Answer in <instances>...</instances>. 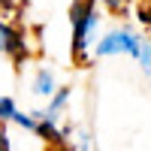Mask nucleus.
I'll return each instance as SVG.
<instances>
[{"label": "nucleus", "mask_w": 151, "mask_h": 151, "mask_svg": "<svg viewBox=\"0 0 151 151\" xmlns=\"http://www.w3.org/2000/svg\"><path fill=\"white\" fill-rule=\"evenodd\" d=\"M70 24H73V42H70V55L79 67L88 64V48L94 45V36L100 27V12L94 0H73L70 6Z\"/></svg>", "instance_id": "f257e3e1"}, {"label": "nucleus", "mask_w": 151, "mask_h": 151, "mask_svg": "<svg viewBox=\"0 0 151 151\" xmlns=\"http://www.w3.org/2000/svg\"><path fill=\"white\" fill-rule=\"evenodd\" d=\"M142 36L130 27H112L103 40L94 45V58H112V55H139Z\"/></svg>", "instance_id": "f03ea898"}, {"label": "nucleus", "mask_w": 151, "mask_h": 151, "mask_svg": "<svg viewBox=\"0 0 151 151\" xmlns=\"http://www.w3.org/2000/svg\"><path fill=\"white\" fill-rule=\"evenodd\" d=\"M0 55H6L12 64H24L30 58V45H27V33L21 24H12L0 18Z\"/></svg>", "instance_id": "7ed1b4c3"}, {"label": "nucleus", "mask_w": 151, "mask_h": 151, "mask_svg": "<svg viewBox=\"0 0 151 151\" xmlns=\"http://www.w3.org/2000/svg\"><path fill=\"white\" fill-rule=\"evenodd\" d=\"M70 97H73V88H58V91L48 97V109L45 112H36V118H45V121L58 124L60 115H64V109H67V103H70Z\"/></svg>", "instance_id": "20e7f679"}, {"label": "nucleus", "mask_w": 151, "mask_h": 151, "mask_svg": "<svg viewBox=\"0 0 151 151\" xmlns=\"http://www.w3.org/2000/svg\"><path fill=\"white\" fill-rule=\"evenodd\" d=\"M55 91H58V85H55V73H52V70H45V67H42V70H36V76H33V94L48 100Z\"/></svg>", "instance_id": "39448f33"}, {"label": "nucleus", "mask_w": 151, "mask_h": 151, "mask_svg": "<svg viewBox=\"0 0 151 151\" xmlns=\"http://www.w3.org/2000/svg\"><path fill=\"white\" fill-rule=\"evenodd\" d=\"M136 21L151 30V0H136Z\"/></svg>", "instance_id": "423d86ee"}, {"label": "nucleus", "mask_w": 151, "mask_h": 151, "mask_svg": "<svg viewBox=\"0 0 151 151\" xmlns=\"http://www.w3.org/2000/svg\"><path fill=\"white\" fill-rule=\"evenodd\" d=\"M15 100H12V97H0V124H6V121H12V118H15Z\"/></svg>", "instance_id": "0eeeda50"}, {"label": "nucleus", "mask_w": 151, "mask_h": 151, "mask_svg": "<svg viewBox=\"0 0 151 151\" xmlns=\"http://www.w3.org/2000/svg\"><path fill=\"white\" fill-rule=\"evenodd\" d=\"M136 58H139V64L145 67V73L151 76V40H142V45H139V55H136Z\"/></svg>", "instance_id": "6e6552de"}, {"label": "nucleus", "mask_w": 151, "mask_h": 151, "mask_svg": "<svg viewBox=\"0 0 151 151\" xmlns=\"http://www.w3.org/2000/svg\"><path fill=\"white\" fill-rule=\"evenodd\" d=\"M18 124V127H24V130H36V124H40V118H36V112L33 115H24V112H15V118H12Z\"/></svg>", "instance_id": "1a4fd4ad"}, {"label": "nucleus", "mask_w": 151, "mask_h": 151, "mask_svg": "<svg viewBox=\"0 0 151 151\" xmlns=\"http://www.w3.org/2000/svg\"><path fill=\"white\" fill-rule=\"evenodd\" d=\"M97 3H103L109 12H115V15H118V12H124V0H97Z\"/></svg>", "instance_id": "9d476101"}, {"label": "nucleus", "mask_w": 151, "mask_h": 151, "mask_svg": "<svg viewBox=\"0 0 151 151\" xmlns=\"http://www.w3.org/2000/svg\"><path fill=\"white\" fill-rule=\"evenodd\" d=\"M9 148V133H6V124H0V151Z\"/></svg>", "instance_id": "9b49d317"}, {"label": "nucleus", "mask_w": 151, "mask_h": 151, "mask_svg": "<svg viewBox=\"0 0 151 151\" xmlns=\"http://www.w3.org/2000/svg\"><path fill=\"white\" fill-rule=\"evenodd\" d=\"M79 148H82V151H94V142H91V136H88V133H82V139H79Z\"/></svg>", "instance_id": "f8f14e48"}, {"label": "nucleus", "mask_w": 151, "mask_h": 151, "mask_svg": "<svg viewBox=\"0 0 151 151\" xmlns=\"http://www.w3.org/2000/svg\"><path fill=\"white\" fill-rule=\"evenodd\" d=\"M9 12H12V0H0V18L9 15Z\"/></svg>", "instance_id": "ddd939ff"}, {"label": "nucleus", "mask_w": 151, "mask_h": 151, "mask_svg": "<svg viewBox=\"0 0 151 151\" xmlns=\"http://www.w3.org/2000/svg\"><path fill=\"white\" fill-rule=\"evenodd\" d=\"M6 151H12V148H6Z\"/></svg>", "instance_id": "4468645a"}]
</instances>
